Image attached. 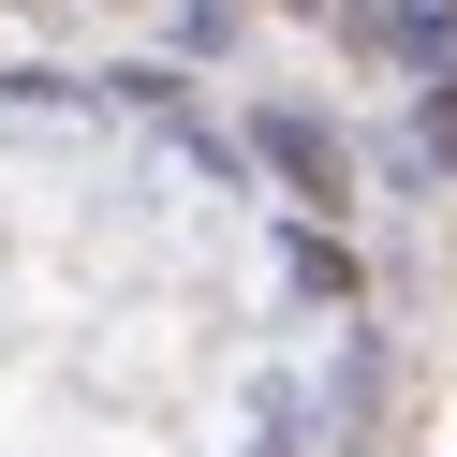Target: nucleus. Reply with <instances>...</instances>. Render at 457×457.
Wrapping results in <instances>:
<instances>
[{"mask_svg": "<svg viewBox=\"0 0 457 457\" xmlns=\"http://www.w3.org/2000/svg\"><path fill=\"white\" fill-rule=\"evenodd\" d=\"M428 148H443V162H457V89H443V104H428Z\"/></svg>", "mask_w": 457, "mask_h": 457, "instance_id": "nucleus-2", "label": "nucleus"}, {"mask_svg": "<svg viewBox=\"0 0 457 457\" xmlns=\"http://www.w3.org/2000/svg\"><path fill=\"white\" fill-rule=\"evenodd\" d=\"M266 162H280V178L310 192V207H339V148H325L310 119H266Z\"/></svg>", "mask_w": 457, "mask_h": 457, "instance_id": "nucleus-1", "label": "nucleus"}]
</instances>
